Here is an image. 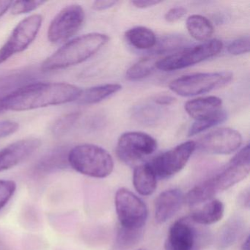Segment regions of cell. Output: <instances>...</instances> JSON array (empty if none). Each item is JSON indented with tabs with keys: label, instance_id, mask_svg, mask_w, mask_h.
Here are the masks:
<instances>
[{
	"label": "cell",
	"instance_id": "d590c367",
	"mask_svg": "<svg viewBox=\"0 0 250 250\" xmlns=\"http://www.w3.org/2000/svg\"><path fill=\"white\" fill-rule=\"evenodd\" d=\"M155 103L159 106H169L175 102V98L170 96H159L156 97L154 100Z\"/></svg>",
	"mask_w": 250,
	"mask_h": 250
},
{
	"label": "cell",
	"instance_id": "7402d4cb",
	"mask_svg": "<svg viewBox=\"0 0 250 250\" xmlns=\"http://www.w3.org/2000/svg\"><path fill=\"white\" fill-rule=\"evenodd\" d=\"M187 28L190 36L199 42L210 41L214 29L213 24L206 17L191 15L187 20Z\"/></svg>",
	"mask_w": 250,
	"mask_h": 250
},
{
	"label": "cell",
	"instance_id": "44dd1931",
	"mask_svg": "<svg viewBox=\"0 0 250 250\" xmlns=\"http://www.w3.org/2000/svg\"><path fill=\"white\" fill-rule=\"evenodd\" d=\"M125 39L134 48L140 50L150 49L156 46V35L150 29L143 26L133 27L125 33Z\"/></svg>",
	"mask_w": 250,
	"mask_h": 250
},
{
	"label": "cell",
	"instance_id": "d6a6232c",
	"mask_svg": "<svg viewBox=\"0 0 250 250\" xmlns=\"http://www.w3.org/2000/svg\"><path fill=\"white\" fill-rule=\"evenodd\" d=\"M187 14V9L183 7H176L169 9L165 16V20L169 23L179 21Z\"/></svg>",
	"mask_w": 250,
	"mask_h": 250
},
{
	"label": "cell",
	"instance_id": "4fadbf2b",
	"mask_svg": "<svg viewBox=\"0 0 250 250\" xmlns=\"http://www.w3.org/2000/svg\"><path fill=\"white\" fill-rule=\"evenodd\" d=\"M165 250H200L197 230L189 220L181 219L172 224L165 243Z\"/></svg>",
	"mask_w": 250,
	"mask_h": 250
},
{
	"label": "cell",
	"instance_id": "6da1fadb",
	"mask_svg": "<svg viewBox=\"0 0 250 250\" xmlns=\"http://www.w3.org/2000/svg\"><path fill=\"white\" fill-rule=\"evenodd\" d=\"M81 89L62 83H30L0 97V113L32 110L76 102Z\"/></svg>",
	"mask_w": 250,
	"mask_h": 250
},
{
	"label": "cell",
	"instance_id": "ab89813d",
	"mask_svg": "<svg viewBox=\"0 0 250 250\" xmlns=\"http://www.w3.org/2000/svg\"></svg>",
	"mask_w": 250,
	"mask_h": 250
},
{
	"label": "cell",
	"instance_id": "8992f818",
	"mask_svg": "<svg viewBox=\"0 0 250 250\" xmlns=\"http://www.w3.org/2000/svg\"><path fill=\"white\" fill-rule=\"evenodd\" d=\"M115 209L121 228L143 229L147 220V206L137 195L125 188L117 191L115 197Z\"/></svg>",
	"mask_w": 250,
	"mask_h": 250
},
{
	"label": "cell",
	"instance_id": "7c38bea8",
	"mask_svg": "<svg viewBox=\"0 0 250 250\" xmlns=\"http://www.w3.org/2000/svg\"><path fill=\"white\" fill-rule=\"evenodd\" d=\"M242 136L236 130L222 128L213 130L200 139L199 147L212 154L227 155L233 153L242 144Z\"/></svg>",
	"mask_w": 250,
	"mask_h": 250
},
{
	"label": "cell",
	"instance_id": "7a4b0ae2",
	"mask_svg": "<svg viewBox=\"0 0 250 250\" xmlns=\"http://www.w3.org/2000/svg\"><path fill=\"white\" fill-rule=\"evenodd\" d=\"M109 39L106 35L98 33L76 38L49 57L42 63V70L56 71L79 65L99 52Z\"/></svg>",
	"mask_w": 250,
	"mask_h": 250
},
{
	"label": "cell",
	"instance_id": "e0dca14e",
	"mask_svg": "<svg viewBox=\"0 0 250 250\" xmlns=\"http://www.w3.org/2000/svg\"><path fill=\"white\" fill-rule=\"evenodd\" d=\"M133 184L136 191L143 196L151 195L157 187V177L150 164L139 165L133 173Z\"/></svg>",
	"mask_w": 250,
	"mask_h": 250
},
{
	"label": "cell",
	"instance_id": "836d02e7",
	"mask_svg": "<svg viewBox=\"0 0 250 250\" xmlns=\"http://www.w3.org/2000/svg\"><path fill=\"white\" fill-rule=\"evenodd\" d=\"M117 3L118 2L113 1V0H98L93 2L92 8L96 11H105V10L115 6Z\"/></svg>",
	"mask_w": 250,
	"mask_h": 250
},
{
	"label": "cell",
	"instance_id": "9a60e30c",
	"mask_svg": "<svg viewBox=\"0 0 250 250\" xmlns=\"http://www.w3.org/2000/svg\"><path fill=\"white\" fill-rule=\"evenodd\" d=\"M184 202L182 191L169 188L161 193L155 203V219L159 224L167 222L180 210Z\"/></svg>",
	"mask_w": 250,
	"mask_h": 250
},
{
	"label": "cell",
	"instance_id": "8d00e7d4",
	"mask_svg": "<svg viewBox=\"0 0 250 250\" xmlns=\"http://www.w3.org/2000/svg\"><path fill=\"white\" fill-rule=\"evenodd\" d=\"M12 1H1L0 0V17H2L13 5Z\"/></svg>",
	"mask_w": 250,
	"mask_h": 250
},
{
	"label": "cell",
	"instance_id": "74e56055",
	"mask_svg": "<svg viewBox=\"0 0 250 250\" xmlns=\"http://www.w3.org/2000/svg\"><path fill=\"white\" fill-rule=\"evenodd\" d=\"M241 203L244 205V207L249 208L250 206V192L248 190L244 193L241 197Z\"/></svg>",
	"mask_w": 250,
	"mask_h": 250
},
{
	"label": "cell",
	"instance_id": "5bb4252c",
	"mask_svg": "<svg viewBox=\"0 0 250 250\" xmlns=\"http://www.w3.org/2000/svg\"><path fill=\"white\" fill-rule=\"evenodd\" d=\"M39 139L30 137L11 143L0 150V172L8 170L28 159L40 147Z\"/></svg>",
	"mask_w": 250,
	"mask_h": 250
},
{
	"label": "cell",
	"instance_id": "484cf974",
	"mask_svg": "<svg viewBox=\"0 0 250 250\" xmlns=\"http://www.w3.org/2000/svg\"><path fill=\"white\" fill-rule=\"evenodd\" d=\"M143 235V229H126L121 227L117 235V246L121 250L131 248L139 242Z\"/></svg>",
	"mask_w": 250,
	"mask_h": 250
},
{
	"label": "cell",
	"instance_id": "ffe728a7",
	"mask_svg": "<svg viewBox=\"0 0 250 250\" xmlns=\"http://www.w3.org/2000/svg\"><path fill=\"white\" fill-rule=\"evenodd\" d=\"M245 229L244 219L235 216L226 222L221 229L217 238V246L219 250H223L231 247L236 242Z\"/></svg>",
	"mask_w": 250,
	"mask_h": 250
},
{
	"label": "cell",
	"instance_id": "83f0119b",
	"mask_svg": "<svg viewBox=\"0 0 250 250\" xmlns=\"http://www.w3.org/2000/svg\"><path fill=\"white\" fill-rule=\"evenodd\" d=\"M79 118L80 113L78 112L67 114L61 117L54 124L52 128V134L57 137L65 135L73 128Z\"/></svg>",
	"mask_w": 250,
	"mask_h": 250
},
{
	"label": "cell",
	"instance_id": "8fae6325",
	"mask_svg": "<svg viewBox=\"0 0 250 250\" xmlns=\"http://www.w3.org/2000/svg\"><path fill=\"white\" fill-rule=\"evenodd\" d=\"M250 170V146L247 145L231 159L227 167L209 181L217 194L245 179Z\"/></svg>",
	"mask_w": 250,
	"mask_h": 250
},
{
	"label": "cell",
	"instance_id": "ac0fdd59",
	"mask_svg": "<svg viewBox=\"0 0 250 250\" xmlns=\"http://www.w3.org/2000/svg\"><path fill=\"white\" fill-rule=\"evenodd\" d=\"M225 206L220 200H210L201 208L197 209L191 215V220L199 225H209L216 223L222 219Z\"/></svg>",
	"mask_w": 250,
	"mask_h": 250
},
{
	"label": "cell",
	"instance_id": "d6986e66",
	"mask_svg": "<svg viewBox=\"0 0 250 250\" xmlns=\"http://www.w3.org/2000/svg\"><path fill=\"white\" fill-rule=\"evenodd\" d=\"M122 86L119 84H106L82 90L76 102L80 104H95L119 92Z\"/></svg>",
	"mask_w": 250,
	"mask_h": 250
},
{
	"label": "cell",
	"instance_id": "5b68a950",
	"mask_svg": "<svg viewBox=\"0 0 250 250\" xmlns=\"http://www.w3.org/2000/svg\"><path fill=\"white\" fill-rule=\"evenodd\" d=\"M222 47L223 43L221 41H208L161 58L156 63V68L163 71L183 69L216 56L222 51Z\"/></svg>",
	"mask_w": 250,
	"mask_h": 250
},
{
	"label": "cell",
	"instance_id": "e575fe53",
	"mask_svg": "<svg viewBox=\"0 0 250 250\" xmlns=\"http://www.w3.org/2000/svg\"><path fill=\"white\" fill-rule=\"evenodd\" d=\"M161 2H162L161 1H156V0H136V1H132L131 4L136 8L145 9V8H148L159 5Z\"/></svg>",
	"mask_w": 250,
	"mask_h": 250
},
{
	"label": "cell",
	"instance_id": "d4e9b609",
	"mask_svg": "<svg viewBox=\"0 0 250 250\" xmlns=\"http://www.w3.org/2000/svg\"><path fill=\"white\" fill-rule=\"evenodd\" d=\"M68 150L66 147H59L48 153L39 164L41 169H52L68 162Z\"/></svg>",
	"mask_w": 250,
	"mask_h": 250
},
{
	"label": "cell",
	"instance_id": "4316f807",
	"mask_svg": "<svg viewBox=\"0 0 250 250\" xmlns=\"http://www.w3.org/2000/svg\"><path fill=\"white\" fill-rule=\"evenodd\" d=\"M161 110L153 105H143L137 108L134 112V116L139 122L151 125L157 122L160 118Z\"/></svg>",
	"mask_w": 250,
	"mask_h": 250
},
{
	"label": "cell",
	"instance_id": "4dcf8cb0",
	"mask_svg": "<svg viewBox=\"0 0 250 250\" xmlns=\"http://www.w3.org/2000/svg\"><path fill=\"white\" fill-rule=\"evenodd\" d=\"M250 36H243L231 42L228 46V51L232 55H244L250 52Z\"/></svg>",
	"mask_w": 250,
	"mask_h": 250
},
{
	"label": "cell",
	"instance_id": "603a6c76",
	"mask_svg": "<svg viewBox=\"0 0 250 250\" xmlns=\"http://www.w3.org/2000/svg\"><path fill=\"white\" fill-rule=\"evenodd\" d=\"M159 60L154 56L146 57L140 60L127 70L125 77L129 81H138L148 77L156 68V63Z\"/></svg>",
	"mask_w": 250,
	"mask_h": 250
},
{
	"label": "cell",
	"instance_id": "2e32d148",
	"mask_svg": "<svg viewBox=\"0 0 250 250\" xmlns=\"http://www.w3.org/2000/svg\"><path fill=\"white\" fill-rule=\"evenodd\" d=\"M222 101L216 96L198 98L186 103V112L193 119H203L222 110Z\"/></svg>",
	"mask_w": 250,
	"mask_h": 250
},
{
	"label": "cell",
	"instance_id": "3957f363",
	"mask_svg": "<svg viewBox=\"0 0 250 250\" xmlns=\"http://www.w3.org/2000/svg\"><path fill=\"white\" fill-rule=\"evenodd\" d=\"M68 163L77 172L96 178L109 176L114 169L110 153L100 146L83 144L68 151Z\"/></svg>",
	"mask_w": 250,
	"mask_h": 250
},
{
	"label": "cell",
	"instance_id": "f1b7e54d",
	"mask_svg": "<svg viewBox=\"0 0 250 250\" xmlns=\"http://www.w3.org/2000/svg\"><path fill=\"white\" fill-rule=\"evenodd\" d=\"M17 190V184L11 180H0V210L12 198Z\"/></svg>",
	"mask_w": 250,
	"mask_h": 250
},
{
	"label": "cell",
	"instance_id": "ba28073f",
	"mask_svg": "<svg viewBox=\"0 0 250 250\" xmlns=\"http://www.w3.org/2000/svg\"><path fill=\"white\" fill-rule=\"evenodd\" d=\"M156 148L157 142L151 136L140 131H128L118 139L117 153L123 162L131 165L153 154Z\"/></svg>",
	"mask_w": 250,
	"mask_h": 250
},
{
	"label": "cell",
	"instance_id": "30bf717a",
	"mask_svg": "<svg viewBox=\"0 0 250 250\" xmlns=\"http://www.w3.org/2000/svg\"><path fill=\"white\" fill-rule=\"evenodd\" d=\"M84 17V9L79 5H68L61 10L49 25V42L58 43L71 39L81 28Z\"/></svg>",
	"mask_w": 250,
	"mask_h": 250
},
{
	"label": "cell",
	"instance_id": "1f68e13d",
	"mask_svg": "<svg viewBox=\"0 0 250 250\" xmlns=\"http://www.w3.org/2000/svg\"><path fill=\"white\" fill-rule=\"evenodd\" d=\"M20 128L18 123L11 121H0V138L8 137L17 132Z\"/></svg>",
	"mask_w": 250,
	"mask_h": 250
},
{
	"label": "cell",
	"instance_id": "cb8c5ba5",
	"mask_svg": "<svg viewBox=\"0 0 250 250\" xmlns=\"http://www.w3.org/2000/svg\"><path fill=\"white\" fill-rule=\"evenodd\" d=\"M227 118H228V115H227L226 112L222 109L212 116L197 120L188 129V136L196 135V134H200L212 127L216 126V125L225 122Z\"/></svg>",
	"mask_w": 250,
	"mask_h": 250
},
{
	"label": "cell",
	"instance_id": "9c48e42d",
	"mask_svg": "<svg viewBox=\"0 0 250 250\" xmlns=\"http://www.w3.org/2000/svg\"><path fill=\"white\" fill-rule=\"evenodd\" d=\"M196 147L194 142H185L156 156L149 164L157 178H171L184 169Z\"/></svg>",
	"mask_w": 250,
	"mask_h": 250
},
{
	"label": "cell",
	"instance_id": "f546056e",
	"mask_svg": "<svg viewBox=\"0 0 250 250\" xmlns=\"http://www.w3.org/2000/svg\"><path fill=\"white\" fill-rule=\"evenodd\" d=\"M46 3V1L35 0V1H17L13 2L11 12L14 15L27 14L35 11L39 7Z\"/></svg>",
	"mask_w": 250,
	"mask_h": 250
},
{
	"label": "cell",
	"instance_id": "f35d334b",
	"mask_svg": "<svg viewBox=\"0 0 250 250\" xmlns=\"http://www.w3.org/2000/svg\"><path fill=\"white\" fill-rule=\"evenodd\" d=\"M241 250H250V236H247L244 241V244H242L241 247Z\"/></svg>",
	"mask_w": 250,
	"mask_h": 250
},
{
	"label": "cell",
	"instance_id": "52a82bcc",
	"mask_svg": "<svg viewBox=\"0 0 250 250\" xmlns=\"http://www.w3.org/2000/svg\"><path fill=\"white\" fill-rule=\"evenodd\" d=\"M42 21V16L34 14L21 20L16 26L5 44L0 48V65L28 48L36 39Z\"/></svg>",
	"mask_w": 250,
	"mask_h": 250
},
{
	"label": "cell",
	"instance_id": "277c9868",
	"mask_svg": "<svg viewBox=\"0 0 250 250\" xmlns=\"http://www.w3.org/2000/svg\"><path fill=\"white\" fill-rule=\"evenodd\" d=\"M232 77L233 74L229 71L197 73L173 80L169 87L178 96L191 97L225 87L232 81Z\"/></svg>",
	"mask_w": 250,
	"mask_h": 250
}]
</instances>
